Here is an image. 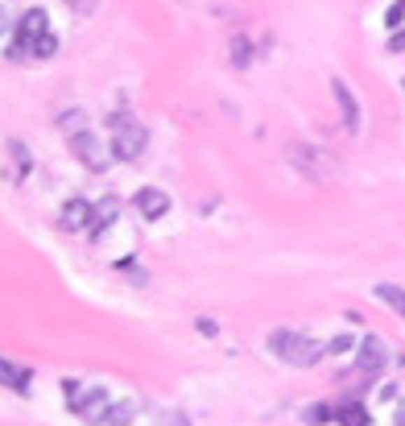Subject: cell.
Masks as SVG:
<instances>
[{
    "instance_id": "12",
    "label": "cell",
    "mask_w": 405,
    "mask_h": 426,
    "mask_svg": "<svg viewBox=\"0 0 405 426\" xmlns=\"http://www.w3.org/2000/svg\"><path fill=\"white\" fill-rule=\"evenodd\" d=\"M376 298H381L385 306H393V311H397V315H402V319H405V290H402V285H393V282H381V285H376Z\"/></svg>"
},
{
    "instance_id": "11",
    "label": "cell",
    "mask_w": 405,
    "mask_h": 426,
    "mask_svg": "<svg viewBox=\"0 0 405 426\" xmlns=\"http://www.w3.org/2000/svg\"><path fill=\"white\" fill-rule=\"evenodd\" d=\"M0 385H8L13 393H29V369H17L13 360L0 356Z\"/></svg>"
},
{
    "instance_id": "24",
    "label": "cell",
    "mask_w": 405,
    "mask_h": 426,
    "mask_svg": "<svg viewBox=\"0 0 405 426\" xmlns=\"http://www.w3.org/2000/svg\"><path fill=\"white\" fill-rule=\"evenodd\" d=\"M397 426H405V410H402V414H397Z\"/></svg>"
},
{
    "instance_id": "19",
    "label": "cell",
    "mask_w": 405,
    "mask_h": 426,
    "mask_svg": "<svg viewBox=\"0 0 405 426\" xmlns=\"http://www.w3.org/2000/svg\"><path fill=\"white\" fill-rule=\"evenodd\" d=\"M385 25H389L393 34H397V29H402V25H405V0H397V4H393V8L385 13Z\"/></svg>"
},
{
    "instance_id": "4",
    "label": "cell",
    "mask_w": 405,
    "mask_h": 426,
    "mask_svg": "<svg viewBox=\"0 0 405 426\" xmlns=\"http://www.w3.org/2000/svg\"><path fill=\"white\" fill-rule=\"evenodd\" d=\"M62 389H66V402H71V410L79 414V418H87V423H104L108 418V410H112V402H108V393L95 385V389H83L79 381H62Z\"/></svg>"
},
{
    "instance_id": "8",
    "label": "cell",
    "mask_w": 405,
    "mask_h": 426,
    "mask_svg": "<svg viewBox=\"0 0 405 426\" xmlns=\"http://www.w3.org/2000/svg\"><path fill=\"white\" fill-rule=\"evenodd\" d=\"M133 207L145 215V220H162V215L170 211V194H166V190H157V187H145V190H136Z\"/></svg>"
},
{
    "instance_id": "13",
    "label": "cell",
    "mask_w": 405,
    "mask_h": 426,
    "mask_svg": "<svg viewBox=\"0 0 405 426\" xmlns=\"http://www.w3.org/2000/svg\"><path fill=\"white\" fill-rule=\"evenodd\" d=\"M58 129H62L66 137H75V133H83V129H87V116H83L79 108H71V112H62V116H58Z\"/></svg>"
},
{
    "instance_id": "23",
    "label": "cell",
    "mask_w": 405,
    "mask_h": 426,
    "mask_svg": "<svg viewBox=\"0 0 405 426\" xmlns=\"http://www.w3.org/2000/svg\"><path fill=\"white\" fill-rule=\"evenodd\" d=\"M389 50H393V54H402V50H405V29H397V34L389 38Z\"/></svg>"
},
{
    "instance_id": "9",
    "label": "cell",
    "mask_w": 405,
    "mask_h": 426,
    "mask_svg": "<svg viewBox=\"0 0 405 426\" xmlns=\"http://www.w3.org/2000/svg\"><path fill=\"white\" fill-rule=\"evenodd\" d=\"M91 215H95V207H91L87 199H71V203L62 207L58 224H62L66 232H83V228H91Z\"/></svg>"
},
{
    "instance_id": "5",
    "label": "cell",
    "mask_w": 405,
    "mask_h": 426,
    "mask_svg": "<svg viewBox=\"0 0 405 426\" xmlns=\"http://www.w3.org/2000/svg\"><path fill=\"white\" fill-rule=\"evenodd\" d=\"M38 38H45V13H42V8H29V13L17 21L13 58H21V54H34V50H38Z\"/></svg>"
},
{
    "instance_id": "16",
    "label": "cell",
    "mask_w": 405,
    "mask_h": 426,
    "mask_svg": "<svg viewBox=\"0 0 405 426\" xmlns=\"http://www.w3.org/2000/svg\"><path fill=\"white\" fill-rule=\"evenodd\" d=\"M248 58H253L248 38H232V62H236V66H248Z\"/></svg>"
},
{
    "instance_id": "20",
    "label": "cell",
    "mask_w": 405,
    "mask_h": 426,
    "mask_svg": "<svg viewBox=\"0 0 405 426\" xmlns=\"http://www.w3.org/2000/svg\"><path fill=\"white\" fill-rule=\"evenodd\" d=\"M331 418H335V410H331V406H311V414H306V423H315V426L331 423Z\"/></svg>"
},
{
    "instance_id": "10",
    "label": "cell",
    "mask_w": 405,
    "mask_h": 426,
    "mask_svg": "<svg viewBox=\"0 0 405 426\" xmlns=\"http://www.w3.org/2000/svg\"><path fill=\"white\" fill-rule=\"evenodd\" d=\"M356 369H360L364 377H376V373L385 369V343H381V339H372V335L364 339L360 352H356Z\"/></svg>"
},
{
    "instance_id": "14",
    "label": "cell",
    "mask_w": 405,
    "mask_h": 426,
    "mask_svg": "<svg viewBox=\"0 0 405 426\" xmlns=\"http://www.w3.org/2000/svg\"><path fill=\"white\" fill-rule=\"evenodd\" d=\"M112 220H116V199H104V203L95 207V224H91V236H99V232H104V228H108Z\"/></svg>"
},
{
    "instance_id": "6",
    "label": "cell",
    "mask_w": 405,
    "mask_h": 426,
    "mask_svg": "<svg viewBox=\"0 0 405 426\" xmlns=\"http://www.w3.org/2000/svg\"><path fill=\"white\" fill-rule=\"evenodd\" d=\"M66 141H71L75 157H79L83 166H91V170H104V166H108V157H104V149H99V141H95V133H91V129L75 133V137H66Z\"/></svg>"
},
{
    "instance_id": "7",
    "label": "cell",
    "mask_w": 405,
    "mask_h": 426,
    "mask_svg": "<svg viewBox=\"0 0 405 426\" xmlns=\"http://www.w3.org/2000/svg\"><path fill=\"white\" fill-rule=\"evenodd\" d=\"M331 95H335V104H339L343 129H348V133H356V129H360V104H356V95L348 92V83H343V79H331Z\"/></svg>"
},
{
    "instance_id": "25",
    "label": "cell",
    "mask_w": 405,
    "mask_h": 426,
    "mask_svg": "<svg viewBox=\"0 0 405 426\" xmlns=\"http://www.w3.org/2000/svg\"><path fill=\"white\" fill-rule=\"evenodd\" d=\"M4 25H8V21H4V17H0V34H4Z\"/></svg>"
},
{
    "instance_id": "2",
    "label": "cell",
    "mask_w": 405,
    "mask_h": 426,
    "mask_svg": "<svg viewBox=\"0 0 405 426\" xmlns=\"http://www.w3.org/2000/svg\"><path fill=\"white\" fill-rule=\"evenodd\" d=\"M290 162H294V166H298V174H302L306 183H315V187H327V183H335V178H339V162H335L331 153L315 149V145L294 141V145H290Z\"/></svg>"
},
{
    "instance_id": "21",
    "label": "cell",
    "mask_w": 405,
    "mask_h": 426,
    "mask_svg": "<svg viewBox=\"0 0 405 426\" xmlns=\"http://www.w3.org/2000/svg\"><path fill=\"white\" fill-rule=\"evenodd\" d=\"M54 50H58V38H54V34H45V38H38V50H34V54H38V58H50Z\"/></svg>"
},
{
    "instance_id": "18",
    "label": "cell",
    "mask_w": 405,
    "mask_h": 426,
    "mask_svg": "<svg viewBox=\"0 0 405 426\" xmlns=\"http://www.w3.org/2000/svg\"><path fill=\"white\" fill-rule=\"evenodd\" d=\"M8 153H13V162H17V170H21V174H29V166H34V162H29V153H25V145H21V141H8Z\"/></svg>"
},
{
    "instance_id": "17",
    "label": "cell",
    "mask_w": 405,
    "mask_h": 426,
    "mask_svg": "<svg viewBox=\"0 0 405 426\" xmlns=\"http://www.w3.org/2000/svg\"><path fill=\"white\" fill-rule=\"evenodd\" d=\"M104 423H108V426H129V423H133V406H112Z\"/></svg>"
},
{
    "instance_id": "22",
    "label": "cell",
    "mask_w": 405,
    "mask_h": 426,
    "mask_svg": "<svg viewBox=\"0 0 405 426\" xmlns=\"http://www.w3.org/2000/svg\"><path fill=\"white\" fill-rule=\"evenodd\" d=\"M331 352H335V356L352 352V335H335V339H331Z\"/></svg>"
},
{
    "instance_id": "3",
    "label": "cell",
    "mask_w": 405,
    "mask_h": 426,
    "mask_svg": "<svg viewBox=\"0 0 405 426\" xmlns=\"http://www.w3.org/2000/svg\"><path fill=\"white\" fill-rule=\"evenodd\" d=\"M108 129H112V157H120V162H133L141 157V149L149 141V133H145V125L129 116V112H116V116H108Z\"/></svg>"
},
{
    "instance_id": "1",
    "label": "cell",
    "mask_w": 405,
    "mask_h": 426,
    "mask_svg": "<svg viewBox=\"0 0 405 426\" xmlns=\"http://www.w3.org/2000/svg\"><path fill=\"white\" fill-rule=\"evenodd\" d=\"M269 352L277 360H285V364H298V369H311V364L322 360V343H315L302 332H290V327H277L269 335Z\"/></svg>"
},
{
    "instance_id": "15",
    "label": "cell",
    "mask_w": 405,
    "mask_h": 426,
    "mask_svg": "<svg viewBox=\"0 0 405 426\" xmlns=\"http://www.w3.org/2000/svg\"><path fill=\"white\" fill-rule=\"evenodd\" d=\"M335 418H339L343 426H368V410H364L360 402H348V406H343Z\"/></svg>"
}]
</instances>
